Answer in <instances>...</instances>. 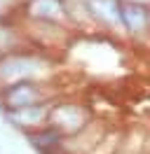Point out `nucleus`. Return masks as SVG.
I'll list each match as a JSON object with an SVG mask.
<instances>
[{
	"label": "nucleus",
	"mask_w": 150,
	"mask_h": 154,
	"mask_svg": "<svg viewBox=\"0 0 150 154\" xmlns=\"http://www.w3.org/2000/svg\"><path fill=\"white\" fill-rule=\"evenodd\" d=\"M26 143L38 154H64L66 135L59 133L52 126H42V128H38L33 133H26Z\"/></svg>",
	"instance_id": "obj_9"
},
{
	"label": "nucleus",
	"mask_w": 150,
	"mask_h": 154,
	"mask_svg": "<svg viewBox=\"0 0 150 154\" xmlns=\"http://www.w3.org/2000/svg\"><path fill=\"white\" fill-rule=\"evenodd\" d=\"M59 58L49 51L24 47L9 54H0V87L14 82H56Z\"/></svg>",
	"instance_id": "obj_1"
},
{
	"label": "nucleus",
	"mask_w": 150,
	"mask_h": 154,
	"mask_svg": "<svg viewBox=\"0 0 150 154\" xmlns=\"http://www.w3.org/2000/svg\"><path fill=\"white\" fill-rule=\"evenodd\" d=\"M94 30L122 35V19H120V0H84Z\"/></svg>",
	"instance_id": "obj_7"
},
{
	"label": "nucleus",
	"mask_w": 150,
	"mask_h": 154,
	"mask_svg": "<svg viewBox=\"0 0 150 154\" xmlns=\"http://www.w3.org/2000/svg\"><path fill=\"white\" fill-rule=\"evenodd\" d=\"M112 154H143V147H141V143L136 145V147H131V138H122V143H120V147L115 149Z\"/></svg>",
	"instance_id": "obj_10"
},
{
	"label": "nucleus",
	"mask_w": 150,
	"mask_h": 154,
	"mask_svg": "<svg viewBox=\"0 0 150 154\" xmlns=\"http://www.w3.org/2000/svg\"><path fill=\"white\" fill-rule=\"evenodd\" d=\"M122 35L143 42L150 38V2L145 0H120Z\"/></svg>",
	"instance_id": "obj_5"
},
{
	"label": "nucleus",
	"mask_w": 150,
	"mask_h": 154,
	"mask_svg": "<svg viewBox=\"0 0 150 154\" xmlns=\"http://www.w3.org/2000/svg\"><path fill=\"white\" fill-rule=\"evenodd\" d=\"M31 47L21 26L19 14L14 17H0V54H9V51H17V49Z\"/></svg>",
	"instance_id": "obj_8"
},
{
	"label": "nucleus",
	"mask_w": 150,
	"mask_h": 154,
	"mask_svg": "<svg viewBox=\"0 0 150 154\" xmlns=\"http://www.w3.org/2000/svg\"><path fill=\"white\" fill-rule=\"evenodd\" d=\"M64 91L56 82H14L0 87V112L2 110H21L42 103H52Z\"/></svg>",
	"instance_id": "obj_2"
},
{
	"label": "nucleus",
	"mask_w": 150,
	"mask_h": 154,
	"mask_svg": "<svg viewBox=\"0 0 150 154\" xmlns=\"http://www.w3.org/2000/svg\"><path fill=\"white\" fill-rule=\"evenodd\" d=\"M96 122L94 110L89 103H84L80 98H68V96H59L52 103L49 110V126L56 128L59 133H64L66 138L82 133L84 128Z\"/></svg>",
	"instance_id": "obj_3"
},
{
	"label": "nucleus",
	"mask_w": 150,
	"mask_h": 154,
	"mask_svg": "<svg viewBox=\"0 0 150 154\" xmlns=\"http://www.w3.org/2000/svg\"><path fill=\"white\" fill-rule=\"evenodd\" d=\"M54 103V100H52ZM52 103H42V105H33V107H21V110H2L0 115L12 128H17L21 133H33L42 126H49V110Z\"/></svg>",
	"instance_id": "obj_6"
},
{
	"label": "nucleus",
	"mask_w": 150,
	"mask_h": 154,
	"mask_svg": "<svg viewBox=\"0 0 150 154\" xmlns=\"http://www.w3.org/2000/svg\"><path fill=\"white\" fill-rule=\"evenodd\" d=\"M17 14L21 21L56 23V26H68L70 28L66 0H21Z\"/></svg>",
	"instance_id": "obj_4"
}]
</instances>
